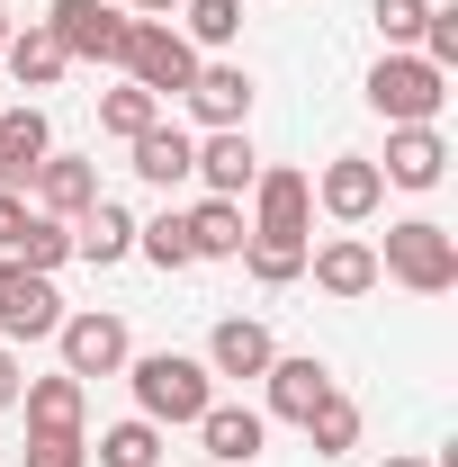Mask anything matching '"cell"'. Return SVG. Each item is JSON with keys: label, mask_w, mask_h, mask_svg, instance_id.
I'll return each mask as SVG.
<instances>
[{"label": "cell", "mask_w": 458, "mask_h": 467, "mask_svg": "<svg viewBox=\"0 0 458 467\" xmlns=\"http://www.w3.org/2000/svg\"><path fill=\"white\" fill-rule=\"evenodd\" d=\"M378 279H396V288H413V296H450V288H458V234H450V225H432V216H404V225H387Z\"/></svg>", "instance_id": "6da1fadb"}, {"label": "cell", "mask_w": 458, "mask_h": 467, "mask_svg": "<svg viewBox=\"0 0 458 467\" xmlns=\"http://www.w3.org/2000/svg\"><path fill=\"white\" fill-rule=\"evenodd\" d=\"M126 378H135V413H144V422H198V413L216 405L207 359H180V350H144V359H126Z\"/></svg>", "instance_id": "7a4b0ae2"}, {"label": "cell", "mask_w": 458, "mask_h": 467, "mask_svg": "<svg viewBox=\"0 0 458 467\" xmlns=\"http://www.w3.org/2000/svg\"><path fill=\"white\" fill-rule=\"evenodd\" d=\"M441 99H450V72H432L422 55H378V72H369V109L387 117V126H432Z\"/></svg>", "instance_id": "3957f363"}, {"label": "cell", "mask_w": 458, "mask_h": 467, "mask_svg": "<svg viewBox=\"0 0 458 467\" xmlns=\"http://www.w3.org/2000/svg\"><path fill=\"white\" fill-rule=\"evenodd\" d=\"M126 81L153 90V99H180V90L198 81V46L180 36L172 18H135V36H126Z\"/></svg>", "instance_id": "277c9868"}, {"label": "cell", "mask_w": 458, "mask_h": 467, "mask_svg": "<svg viewBox=\"0 0 458 467\" xmlns=\"http://www.w3.org/2000/svg\"><path fill=\"white\" fill-rule=\"evenodd\" d=\"M55 46L81 63H126V36H135V18L126 9H109V0H55Z\"/></svg>", "instance_id": "5b68a950"}, {"label": "cell", "mask_w": 458, "mask_h": 467, "mask_svg": "<svg viewBox=\"0 0 458 467\" xmlns=\"http://www.w3.org/2000/svg\"><path fill=\"white\" fill-rule=\"evenodd\" d=\"M55 324H63V296H55V279L0 252V333H9V342H46Z\"/></svg>", "instance_id": "8992f818"}, {"label": "cell", "mask_w": 458, "mask_h": 467, "mask_svg": "<svg viewBox=\"0 0 458 467\" xmlns=\"http://www.w3.org/2000/svg\"><path fill=\"white\" fill-rule=\"evenodd\" d=\"M306 216H315V180L306 171H261L252 180V243H297L306 252Z\"/></svg>", "instance_id": "52a82bcc"}, {"label": "cell", "mask_w": 458, "mask_h": 467, "mask_svg": "<svg viewBox=\"0 0 458 467\" xmlns=\"http://www.w3.org/2000/svg\"><path fill=\"white\" fill-rule=\"evenodd\" d=\"M55 342H63V368H72L81 387H90V378H117V368L135 359V350H126V324H117V315H99V306H90V315H63Z\"/></svg>", "instance_id": "ba28073f"}, {"label": "cell", "mask_w": 458, "mask_h": 467, "mask_svg": "<svg viewBox=\"0 0 458 467\" xmlns=\"http://www.w3.org/2000/svg\"><path fill=\"white\" fill-rule=\"evenodd\" d=\"M180 99H189V117H198L207 135H216V126H243V117H252V72H243V63H198V81H189Z\"/></svg>", "instance_id": "9c48e42d"}, {"label": "cell", "mask_w": 458, "mask_h": 467, "mask_svg": "<svg viewBox=\"0 0 458 467\" xmlns=\"http://www.w3.org/2000/svg\"><path fill=\"white\" fill-rule=\"evenodd\" d=\"M315 198H324V216L369 225V216H378V198H387V180H378V162H369V153H342V162H324Z\"/></svg>", "instance_id": "30bf717a"}, {"label": "cell", "mask_w": 458, "mask_h": 467, "mask_svg": "<svg viewBox=\"0 0 458 467\" xmlns=\"http://www.w3.org/2000/svg\"><path fill=\"white\" fill-rule=\"evenodd\" d=\"M441 171H450V144H441V126H396V135H387V162H378V180H396V189H441Z\"/></svg>", "instance_id": "8fae6325"}, {"label": "cell", "mask_w": 458, "mask_h": 467, "mask_svg": "<svg viewBox=\"0 0 458 467\" xmlns=\"http://www.w3.org/2000/svg\"><path fill=\"white\" fill-rule=\"evenodd\" d=\"M279 359V342H270V324H252V315H225L216 333H207V378H261Z\"/></svg>", "instance_id": "7c38bea8"}, {"label": "cell", "mask_w": 458, "mask_h": 467, "mask_svg": "<svg viewBox=\"0 0 458 467\" xmlns=\"http://www.w3.org/2000/svg\"><path fill=\"white\" fill-rule=\"evenodd\" d=\"M189 180H207V198H243V189L261 180V162H252V135H243V126H216V135L198 144Z\"/></svg>", "instance_id": "4fadbf2b"}, {"label": "cell", "mask_w": 458, "mask_h": 467, "mask_svg": "<svg viewBox=\"0 0 458 467\" xmlns=\"http://www.w3.org/2000/svg\"><path fill=\"white\" fill-rule=\"evenodd\" d=\"M46 153H55L46 109H9V117H0V189H18V198H27V180H36Z\"/></svg>", "instance_id": "5bb4252c"}, {"label": "cell", "mask_w": 458, "mask_h": 467, "mask_svg": "<svg viewBox=\"0 0 458 467\" xmlns=\"http://www.w3.org/2000/svg\"><path fill=\"white\" fill-rule=\"evenodd\" d=\"M261 378H270V413H279V422H306V413L333 396V368H324L315 350H297V359H270Z\"/></svg>", "instance_id": "9a60e30c"}, {"label": "cell", "mask_w": 458, "mask_h": 467, "mask_svg": "<svg viewBox=\"0 0 458 467\" xmlns=\"http://www.w3.org/2000/svg\"><path fill=\"white\" fill-rule=\"evenodd\" d=\"M261 431H270V413H252V405H207L198 413V441H207L216 467H252L261 459Z\"/></svg>", "instance_id": "2e32d148"}, {"label": "cell", "mask_w": 458, "mask_h": 467, "mask_svg": "<svg viewBox=\"0 0 458 467\" xmlns=\"http://www.w3.org/2000/svg\"><path fill=\"white\" fill-rule=\"evenodd\" d=\"M27 189H36V216H63V225H72V216L99 198V171H90V162H72V153H46Z\"/></svg>", "instance_id": "e0dca14e"}, {"label": "cell", "mask_w": 458, "mask_h": 467, "mask_svg": "<svg viewBox=\"0 0 458 467\" xmlns=\"http://www.w3.org/2000/svg\"><path fill=\"white\" fill-rule=\"evenodd\" d=\"M18 405H27V431H81V413H90V387L55 368V378H27L18 387Z\"/></svg>", "instance_id": "ac0fdd59"}, {"label": "cell", "mask_w": 458, "mask_h": 467, "mask_svg": "<svg viewBox=\"0 0 458 467\" xmlns=\"http://www.w3.org/2000/svg\"><path fill=\"white\" fill-rule=\"evenodd\" d=\"M306 261H315V288H324V296H369V288H378V243H359V234L306 252Z\"/></svg>", "instance_id": "d6986e66"}, {"label": "cell", "mask_w": 458, "mask_h": 467, "mask_svg": "<svg viewBox=\"0 0 458 467\" xmlns=\"http://www.w3.org/2000/svg\"><path fill=\"white\" fill-rule=\"evenodd\" d=\"M72 252H81V261H99V270L126 261V252H135V216H126L117 198H90V207L72 216Z\"/></svg>", "instance_id": "ffe728a7"}, {"label": "cell", "mask_w": 458, "mask_h": 467, "mask_svg": "<svg viewBox=\"0 0 458 467\" xmlns=\"http://www.w3.org/2000/svg\"><path fill=\"white\" fill-rule=\"evenodd\" d=\"M180 225H189V252H198V261H234V252L252 243V225H243V198H198Z\"/></svg>", "instance_id": "44dd1931"}, {"label": "cell", "mask_w": 458, "mask_h": 467, "mask_svg": "<svg viewBox=\"0 0 458 467\" xmlns=\"http://www.w3.org/2000/svg\"><path fill=\"white\" fill-rule=\"evenodd\" d=\"M0 63H9V72H18V90H55L63 81V46H55V27H46V18H36V27H9V46H0Z\"/></svg>", "instance_id": "7402d4cb"}, {"label": "cell", "mask_w": 458, "mask_h": 467, "mask_svg": "<svg viewBox=\"0 0 458 467\" xmlns=\"http://www.w3.org/2000/svg\"><path fill=\"white\" fill-rule=\"evenodd\" d=\"M189 162H198V144H189L180 126H144V135H135V171L153 180V189H180Z\"/></svg>", "instance_id": "603a6c76"}, {"label": "cell", "mask_w": 458, "mask_h": 467, "mask_svg": "<svg viewBox=\"0 0 458 467\" xmlns=\"http://www.w3.org/2000/svg\"><path fill=\"white\" fill-rule=\"evenodd\" d=\"M297 431H306V441H315V459H342L350 441H359V405H350L342 387H333V396H324V405L306 413V422H297Z\"/></svg>", "instance_id": "cb8c5ba5"}, {"label": "cell", "mask_w": 458, "mask_h": 467, "mask_svg": "<svg viewBox=\"0 0 458 467\" xmlns=\"http://www.w3.org/2000/svg\"><path fill=\"white\" fill-rule=\"evenodd\" d=\"M99 467H162V422H117V431H99Z\"/></svg>", "instance_id": "d4e9b609"}, {"label": "cell", "mask_w": 458, "mask_h": 467, "mask_svg": "<svg viewBox=\"0 0 458 467\" xmlns=\"http://www.w3.org/2000/svg\"><path fill=\"white\" fill-rule=\"evenodd\" d=\"M9 261H27V270H46V279H55L63 261H72V225H63V216H27V234H18V252H9Z\"/></svg>", "instance_id": "484cf974"}, {"label": "cell", "mask_w": 458, "mask_h": 467, "mask_svg": "<svg viewBox=\"0 0 458 467\" xmlns=\"http://www.w3.org/2000/svg\"><path fill=\"white\" fill-rule=\"evenodd\" d=\"M99 126H109V135H126V144H135L144 126H162V99L126 81V90H109V99H99Z\"/></svg>", "instance_id": "4316f807"}, {"label": "cell", "mask_w": 458, "mask_h": 467, "mask_svg": "<svg viewBox=\"0 0 458 467\" xmlns=\"http://www.w3.org/2000/svg\"><path fill=\"white\" fill-rule=\"evenodd\" d=\"M189 18V46H234L243 36V0H180Z\"/></svg>", "instance_id": "83f0119b"}, {"label": "cell", "mask_w": 458, "mask_h": 467, "mask_svg": "<svg viewBox=\"0 0 458 467\" xmlns=\"http://www.w3.org/2000/svg\"><path fill=\"white\" fill-rule=\"evenodd\" d=\"M135 252L153 261V270H189L198 252H189V225L180 216H153V225H135Z\"/></svg>", "instance_id": "f1b7e54d"}, {"label": "cell", "mask_w": 458, "mask_h": 467, "mask_svg": "<svg viewBox=\"0 0 458 467\" xmlns=\"http://www.w3.org/2000/svg\"><path fill=\"white\" fill-rule=\"evenodd\" d=\"M234 261H252V279H261V288H287V279L306 270V252H297V243H243Z\"/></svg>", "instance_id": "f546056e"}, {"label": "cell", "mask_w": 458, "mask_h": 467, "mask_svg": "<svg viewBox=\"0 0 458 467\" xmlns=\"http://www.w3.org/2000/svg\"><path fill=\"white\" fill-rule=\"evenodd\" d=\"M81 459H90L81 431H27V467H81Z\"/></svg>", "instance_id": "4dcf8cb0"}, {"label": "cell", "mask_w": 458, "mask_h": 467, "mask_svg": "<svg viewBox=\"0 0 458 467\" xmlns=\"http://www.w3.org/2000/svg\"><path fill=\"white\" fill-rule=\"evenodd\" d=\"M422 63H432V72H450V63H458V0L422 18Z\"/></svg>", "instance_id": "1f68e13d"}, {"label": "cell", "mask_w": 458, "mask_h": 467, "mask_svg": "<svg viewBox=\"0 0 458 467\" xmlns=\"http://www.w3.org/2000/svg\"><path fill=\"white\" fill-rule=\"evenodd\" d=\"M422 18H432V0H378V27H387V46H413V36H422Z\"/></svg>", "instance_id": "d6a6232c"}, {"label": "cell", "mask_w": 458, "mask_h": 467, "mask_svg": "<svg viewBox=\"0 0 458 467\" xmlns=\"http://www.w3.org/2000/svg\"><path fill=\"white\" fill-rule=\"evenodd\" d=\"M27 216H36V207H27L18 189H0V252H18V234H27Z\"/></svg>", "instance_id": "836d02e7"}, {"label": "cell", "mask_w": 458, "mask_h": 467, "mask_svg": "<svg viewBox=\"0 0 458 467\" xmlns=\"http://www.w3.org/2000/svg\"><path fill=\"white\" fill-rule=\"evenodd\" d=\"M18 387H27V368H18V350H0V413L18 405Z\"/></svg>", "instance_id": "e575fe53"}, {"label": "cell", "mask_w": 458, "mask_h": 467, "mask_svg": "<svg viewBox=\"0 0 458 467\" xmlns=\"http://www.w3.org/2000/svg\"><path fill=\"white\" fill-rule=\"evenodd\" d=\"M135 9H144V18H172V9H180V0H135Z\"/></svg>", "instance_id": "d590c367"}, {"label": "cell", "mask_w": 458, "mask_h": 467, "mask_svg": "<svg viewBox=\"0 0 458 467\" xmlns=\"http://www.w3.org/2000/svg\"><path fill=\"white\" fill-rule=\"evenodd\" d=\"M387 467H422V459H387Z\"/></svg>", "instance_id": "8d00e7d4"}, {"label": "cell", "mask_w": 458, "mask_h": 467, "mask_svg": "<svg viewBox=\"0 0 458 467\" xmlns=\"http://www.w3.org/2000/svg\"><path fill=\"white\" fill-rule=\"evenodd\" d=\"M0 46H9V18H0Z\"/></svg>", "instance_id": "74e56055"}, {"label": "cell", "mask_w": 458, "mask_h": 467, "mask_svg": "<svg viewBox=\"0 0 458 467\" xmlns=\"http://www.w3.org/2000/svg\"><path fill=\"white\" fill-rule=\"evenodd\" d=\"M207 467H216V459H207Z\"/></svg>", "instance_id": "f35d334b"}]
</instances>
